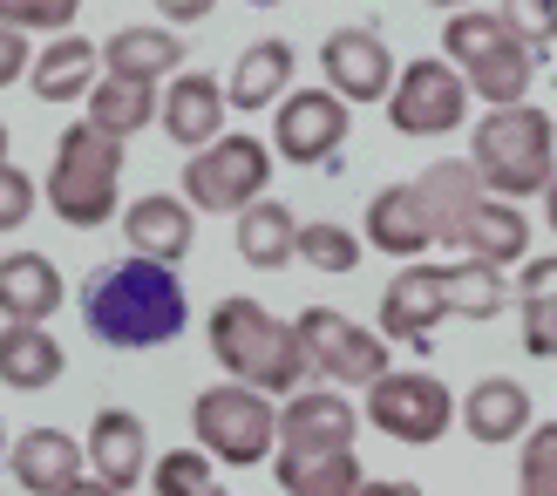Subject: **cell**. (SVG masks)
Returning a JSON list of instances; mask_svg holds the SVG:
<instances>
[{"label": "cell", "instance_id": "obj_1", "mask_svg": "<svg viewBox=\"0 0 557 496\" xmlns=\"http://www.w3.org/2000/svg\"><path fill=\"white\" fill-rule=\"evenodd\" d=\"M82 320L102 347H163L184 334L190 320V299H184V280L163 259H109L82 280Z\"/></svg>", "mask_w": 557, "mask_h": 496}, {"label": "cell", "instance_id": "obj_2", "mask_svg": "<svg viewBox=\"0 0 557 496\" xmlns=\"http://www.w3.org/2000/svg\"><path fill=\"white\" fill-rule=\"evenodd\" d=\"M211 361L225 368L232 381H245V388H265V395H299L306 374L313 368V354H306L299 340V320H272L259 299H218L211 307Z\"/></svg>", "mask_w": 557, "mask_h": 496}, {"label": "cell", "instance_id": "obj_3", "mask_svg": "<svg viewBox=\"0 0 557 496\" xmlns=\"http://www.w3.org/2000/svg\"><path fill=\"white\" fill-rule=\"evenodd\" d=\"M469 163L496 198H537L557 184V123L537 102L483 109V123L469 129Z\"/></svg>", "mask_w": 557, "mask_h": 496}, {"label": "cell", "instance_id": "obj_4", "mask_svg": "<svg viewBox=\"0 0 557 496\" xmlns=\"http://www.w3.org/2000/svg\"><path fill=\"white\" fill-rule=\"evenodd\" d=\"M48 204L62 225L96 232L123 211V144L89 116L54 136V171H48Z\"/></svg>", "mask_w": 557, "mask_h": 496}, {"label": "cell", "instance_id": "obj_5", "mask_svg": "<svg viewBox=\"0 0 557 496\" xmlns=\"http://www.w3.org/2000/svg\"><path fill=\"white\" fill-rule=\"evenodd\" d=\"M442 54L462 69L469 96H483L490 109H510V102H531V82H537V48L510 35L504 14H483V8H462L442 27Z\"/></svg>", "mask_w": 557, "mask_h": 496}, {"label": "cell", "instance_id": "obj_6", "mask_svg": "<svg viewBox=\"0 0 557 496\" xmlns=\"http://www.w3.org/2000/svg\"><path fill=\"white\" fill-rule=\"evenodd\" d=\"M190 429H198V449H211L225 470H252L278 449V408L265 388H245V381H218L190 401Z\"/></svg>", "mask_w": 557, "mask_h": 496}, {"label": "cell", "instance_id": "obj_7", "mask_svg": "<svg viewBox=\"0 0 557 496\" xmlns=\"http://www.w3.org/2000/svg\"><path fill=\"white\" fill-rule=\"evenodd\" d=\"M387 443H408V449H429V443H442L449 435V422H456V395L442 388L435 374H422V368H387L374 388H368V408H360Z\"/></svg>", "mask_w": 557, "mask_h": 496}, {"label": "cell", "instance_id": "obj_8", "mask_svg": "<svg viewBox=\"0 0 557 496\" xmlns=\"http://www.w3.org/2000/svg\"><path fill=\"white\" fill-rule=\"evenodd\" d=\"M265 184H272V150L252 129L218 136V144H205L184 163V198L198 211H245L265 198Z\"/></svg>", "mask_w": 557, "mask_h": 496}, {"label": "cell", "instance_id": "obj_9", "mask_svg": "<svg viewBox=\"0 0 557 496\" xmlns=\"http://www.w3.org/2000/svg\"><path fill=\"white\" fill-rule=\"evenodd\" d=\"M469 116V82L456 62H408L387 89V123L401 136H449Z\"/></svg>", "mask_w": 557, "mask_h": 496}, {"label": "cell", "instance_id": "obj_10", "mask_svg": "<svg viewBox=\"0 0 557 496\" xmlns=\"http://www.w3.org/2000/svg\"><path fill=\"white\" fill-rule=\"evenodd\" d=\"M299 340L313 354V368L326 381H341V388H374L387 374V334H368V326H354L333 307H306L299 313Z\"/></svg>", "mask_w": 557, "mask_h": 496}, {"label": "cell", "instance_id": "obj_11", "mask_svg": "<svg viewBox=\"0 0 557 496\" xmlns=\"http://www.w3.org/2000/svg\"><path fill=\"white\" fill-rule=\"evenodd\" d=\"M449 313H456L449 307V265H429V259H408L381 293V334L414 347V354H429L435 326Z\"/></svg>", "mask_w": 557, "mask_h": 496}, {"label": "cell", "instance_id": "obj_12", "mask_svg": "<svg viewBox=\"0 0 557 496\" xmlns=\"http://www.w3.org/2000/svg\"><path fill=\"white\" fill-rule=\"evenodd\" d=\"M320 75L326 89L341 102H387V89H395V54H387V41L374 35V27H341V35L320 41Z\"/></svg>", "mask_w": 557, "mask_h": 496}, {"label": "cell", "instance_id": "obj_13", "mask_svg": "<svg viewBox=\"0 0 557 496\" xmlns=\"http://www.w3.org/2000/svg\"><path fill=\"white\" fill-rule=\"evenodd\" d=\"M368 416H354L347 395L333 388H299L278 408V456H341L354 449V435Z\"/></svg>", "mask_w": 557, "mask_h": 496}, {"label": "cell", "instance_id": "obj_14", "mask_svg": "<svg viewBox=\"0 0 557 496\" xmlns=\"http://www.w3.org/2000/svg\"><path fill=\"white\" fill-rule=\"evenodd\" d=\"M272 144L286 163H326L347 144V102L333 89H293L272 116Z\"/></svg>", "mask_w": 557, "mask_h": 496}, {"label": "cell", "instance_id": "obj_15", "mask_svg": "<svg viewBox=\"0 0 557 496\" xmlns=\"http://www.w3.org/2000/svg\"><path fill=\"white\" fill-rule=\"evenodd\" d=\"M374 245V252L387 259H422L429 245H435V218H429V198H422V184H387L368 198V232H360Z\"/></svg>", "mask_w": 557, "mask_h": 496}, {"label": "cell", "instance_id": "obj_16", "mask_svg": "<svg viewBox=\"0 0 557 496\" xmlns=\"http://www.w3.org/2000/svg\"><path fill=\"white\" fill-rule=\"evenodd\" d=\"M225 109H232V96H225V82L218 75H205V69H190V75H177L171 89H163V129H171V144H218L225 136Z\"/></svg>", "mask_w": 557, "mask_h": 496}, {"label": "cell", "instance_id": "obj_17", "mask_svg": "<svg viewBox=\"0 0 557 496\" xmlns=\"http://www.w3.org/2000/svg\"><path fill=\"white\" fill-rule=\"evenodd\" d=\"M462 429L476 435L483 449H504V443H517V435H531V429H537V422H531V388H523V381H510V374L476 381V388L462 395Z\"/></svg>", "mask_w": 557, "mask_h": 496}, {"label": "cell", "instance_id": "obj_18", "mask_svg": "<svg viewBox=\"0 0 557 496\" xmlns=\"http://www.w3.org/2000/svg\"><path fill=\"white\" fill-rule=\"evenodd\" d=\"M89 470L102 483H116L123 496L136 489V476H150V435L129 408H102L89 422Z\"/></svg>", "mask_w": 557, "mask_h": 496}, {"label": "cell", "instance_id": "obj_19", "mask_svg": "<svg viewBox=\"0 0 557 496\" xmlns=\"http://www.w3.org/2000/svg\"><path fill=\"white\" fill-rule=\"evenodd\" d=\"M462 259H483V265H523L531 259V218H523L510 198H490L462 218V238H456Z\"/></svg>", "mask_w": 557, "mask_h": 496}, {"label": "cell", "instance_id": "obj_20", "mask_svg": "<svg viewBox=\"0 0 557 496\" xmlns=\"http://www.w3.org/2000/svg\"><path fill=\"white\" fill-rule=\"evenodd\" d=\"M0 313L14 326H48L62 313V272L41 252H8L0 259Z\"/></svg>", "mask_w": 557, "mask_h": 496}, {"label": "cell", "instance_id": "obj_21", "mask_svg": "<svg viewBox=\"0 0 557 496\" xmlns=\"http://www.w3.org/2000/svg\"><path fill=\"white\" fill-rule=\"evenodd\" d=\"M422 198H429V218H435V245H449L456 252V238H462V218L476 211L483 198H490V184H483V171L476 163H462V157H442V163H429L422 177Z\"/></svg>", "mask_w": 557, "mask_h": 496}, {"label": "cell", "instance_id": "obj_22", "mask_svg": "<svg viewBox=\"0 0 557 496\" xmlns=\"http://www.w3.org/2000/svg\"><path fill=\"white\" fill-rule=\"evenodd\" d=\"M14 483L27 496H62L82 483V443L62 429H27L14 443Z\"/></svg>", "mask_w": 557, "mask_h": 496}, {"label": "cell", "instance_id": "obj_23", "mask_svg": "<svg viewBox=\"0 0 557 496\" xmlns=\"http://www.w3.org/2000/svg\"><path fill=\"white\" fill-rule=\"evenodd\" d=\"M123 238H129V252L177 265V259H190V204L150 190V198H136V204L123 211Z\"/></svg>", "mask_w": 557, "mask_h": 496}, {"label": "cell", "instance_id": "obj_24", "mask_svg": "<svg viewBox=\"0 0 557 496\" xmlns=\"http://www.w3.org/2000/svg\"><path fill=\"white\" fill-rule=\"evenodd\" d=\"M102 69L123 75V82H157L184 69V41L171 35V27H116V35L102 41Z\"/></svg>", "mask_w": 557, "mask_h": 496}, {"label": "cell", "instance_id": "obj_25", "mask_svg": "<svg viewBox=\"0 0 557 496\" xmlns=\"http://www.w3.org/2000/svg\"><path fill=\"white\" fill-rule=\"evenodd\" d=\"M96 69H102V48H89L82 35H54L27 69V89L41 102H82L96 89Z\"/></svg>", "mask_w": 557, "mask_h": 496}, {"label": "cell", "instance_id": "obj_26", "mask_svg": "<svg viewBox=\"0 0 557 496\" xmlns=\"http://www.w3.org/2000/svg\"><path fill=\"white\" fill-rule=\"evenodd\" d=\"M62 340L48 334V326H0V381L8 388H21V395H41V388H54L62 381Z\"/></svg>", "mask_w": 557, "mask_h": 496}, {"label": "cell", "instance_id": "obj_27", "mask_svg": "<svg viewBox=\"0 0 557 496\" xmlns=\"http://www.w3.org/2000/svg\"><path fill=\"white\" fill-rule=\"evenodd\" d=\"M286 89H293V48L286 41H252L232 62V82H225V96H232V109H265V102H286Z\"/></svg>", "mask_w": 557, "mask_h": 496}, {"label": "cell", "instance_id": "obj_28", "mask_svg": "<svg viewBox=\"0 0 557 496\" xmlns=\"http://www.w3.org/2000/svg\"><path fill=\"white\" fill-rule=\"evenodd\" d=\"M238 259L259 265V272H278L286 259H299V225L278 198H259V204L238 211Z\"/></svg>", "mask_w": 557, "mask_h": 496}, {"label": "cell", "instance_id": "obj_29", "mask_svg": "<svg viewBox=\"0 0 557 496\" xmlns=\"http://www.w3.org/2000/svg\"><path fill=\"white\" fill-rule=\"evenodd\" d=\"M150 116H163V102H157V89H150V82L102 75L96 89H89V123H96V129H109L116 144H129V136L144 129Z\"/></svg>", "mask_w": 557, "mask_h": 496}, {"label": "cell", "instance_id": "obj_30", "mask_svg": "<svg viewBox=\"0 0 557 496\" xmlns=\"http://www.w3.org/2000/svg\"><path fill=\"white\" fill-rule=\"evenodd\" d=\"M360 456H278V489L286 496H360Z\"/></svg>", "mask_w": 557, "mask_h": 496}, {"label": "cell", "instance_id": "obj_31", "mask_svg": "<svg viewBox=\"0 0 557 496\" xmlns=\"http://www.w3.org/2000/svg\"><path fill=\"white\" fill-rule=\"evenodd\" d=\"M449 307L462 320H496L510 307V280L504 265H483V259H456L449 265Z\"/></svg>", "mask_w": 557, "mask_h": 496}, {"label": "cell", "instance_id": "obj_32", "mask_svg": "<svg viewBox=\"0 0 557 496\" xmlns=\"http://www.w3.org/2000/svg\"><path fill=\"white\" fill-rule=\"evenodd\" d=\"M211 449H171V456H157L150 462V489L157 496H225L211 476Z\"/></svg>", "mask_w": 557, "mask_h": 496}, {"label": "cell", "instance_id": "obj_33", "mask_svg": "<svg viewBox=\"0 0 557 496\" xmlns=\"http://www.w3.org/2000/svg\"><path fill=\"white\" fill-rule=\"evenodd\" d=\"M517 496H557V422H537L517 456Z\"/></svg>", "mask_w": 557, "mask_h": 496}, {"label": "cell", "instance_id": "obj_34", "mask_svg": "<svg viewBox=\"0 0 557 496\" xmlns=\"http://www.w3.org/2000/svg\"><path fill=\"white\" fill-rule=\"evenodd\" d=\"M299 259L313 272H354L368 252H360V238L347 225H299Z\"/></svg>", "mask_w": 557, "mask_h": 496}, {"label": "cell", "instance_id": "obj_35", "mask_svg": "<svg viewBox=\"0 0 557 496\" xmlns=\"http://www.w3.org/2000/svg\"><path fill=\"white\" fill-rule=\"evenodd\" d=\"M82 14V0H0V27H21V35H69Z\"/></svg>", "mask_w": 557, "mask_h": 496}, {"label": "cell", "instance_id": "obj_36", "mask_svg": "<svg viewBox=\"0 0 557 496\" xmlns=\"http://www.w3.org/2000/svg\"><path fill=\"white\" fill-rule=\"evenodd\" d=\"M496 14H504L510 35L531 41V48H550V41H557V0H504Z\"/></svg>", "mask_w": 557, "mask_h": 496}, {"label": "cell", "instance_id": "obj_37", "mask_svg": "<svg viewBox=\"0 0 557 496\" xmlns=\"http://www.w3.org/2000/svg\"><path fill=\"white\" fill-rule=\"evenodd\" d=\"M523 354L531 361H557V293L523 299Z\"/></svg>", "mask_w": 557, "mask_h": 496}, {"label": "cell", "instance_id": "obj_38", "mask_svg": "<svg viewBox=\"0 0 557 496\" xmlns=\"http://www.w3.org/2000/svg\"><path fill=\"white\" fill-rule=\"evenodd\" d=\"M35 204H41L35 177H27V171H14V163H0V232L27 225V211H35Z\"/></svg>", "mask_w": 557, "mask_h": 496}, {"label": "cell", "instance_id": "obj_39", "mask_svg": "<svg viewBox=\"0 0 557 496\" xmlns=\"http://www.w3.org/2000/svg\"><path fill=\"white\" fill-rule=\"evenodd\" d=\"M517 293L537 299V293H557V252H531L517 265Z\"/></svg>", "mask_w": 557, "mask_h": 496}, {"label": "cell", "instance_id": "obj_40", "mask_svg": "<svg viewBox=\"0 0 557 496\" xmlns=\"http://www.w3.org/2000/svg\"><path fill=\"white\" fill-rule=\"evenodd\" d=\"M27 69H35V62H27V35H21V27H0V89L21 82Z\"/></svg>", "mask_w": 557, "mask_h": 496}, {"label": "cell", "instance_id": "obj_41", "mask_svg": "<svg viewBox=\"0 0 557 496\" xmlns=\"http://www.w3.org/2000/svg\"><path fill=\"white\" fill-rule=\"evenodd\" d=\"M211 8H218V0H157V14H163V21H205Z\"/></svg>", "mask_w": 557, "mask_h": 496}, {"label": "cell", "instance_id": "obj_42", "mask_svg": "<svg viewBox=\"0 0 557 496\" xmlns=\"http://www.w3.org/2000/svg\"><path fill=\"white\" fill-rule=\"evenodd\" d=\"M360 496H422V489L401 483V476H381V483H360Z\"/></svg>", "mask_w": 557, "mask_h": 496}, {"label": "cell", "instance_id": "obj_43", "mask_svg": "<svg viewBox=\"0 0 557 496\" xmlns=\"http://www.w3.org/2000/svg\"><path fill=\"white\" fill-rule=\"evenodd\" d=\"M62 496H123V489H116V483H102V476H82V483L62 489Z\"/></svg>", "mask_w": 557, "mask_h": 496}, {"label": "cell", "instance_id": "obj_44", "mask_svg": "<svg viewBox=\"0 0 557 496\" xmlns=\"http://www.w3.org/2000/svg\"><path fill=\"white\" fill-rule=\"evenodd\" d=\"M544 218H550V232H557V184L544 190Z\"/></svg>", "mask_w": 557, "mask_h": 496}, {"label": "cell", "instance_id": "obj_45", "mask_svg": "<svg viewBox=\"0 0 557 496\" xmlns=\"http://www.w3.org/2000/svg\"><path fill=\"white\" fill-rule=\"evenodd\" d=\"M429 8H442V14H462V8H469V0H429Z\"/></svg>", "mask_w": 557, "mask_h": 496}, {"label": "cell", "instance_id": "obj_46", "mask_svg": "<svg viewBox=\"0 0 557 496\" xmlns=\"http://www.w3.org/2000/svg\"><path fill=\"white\" fill-rule=\"evenodd\" d=\"M0 163H8V123H0Z\"/></svg>", "mask_w": 557, "mask_h": 496}, {"label": "cell", "instance_id": "obj_47", "mask_svg": "<svg viewBox=\"0 0 557 496\" xmlns=\"http://www.w3.org/2000/svg\"><path fill=\"white\" fill-rule=\"evenodd\" d=\"M252 8H278V0H252Z\"/></svg>", "mask_w": 557, "mask_h": 496}]
</instances>
